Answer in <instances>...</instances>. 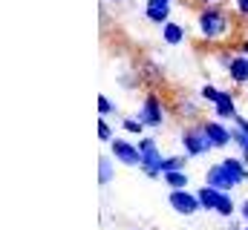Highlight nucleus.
Instances as JSON below:
<instances>
[{"mask_svg": "<svg viewBox=\"0 0 248 230\" xmlns=\"http://www.w3.org/2000/svg\"><path fill=\"white\" fill-rule=\"evenodd\" d=\"M196 32L205 41L225 43L234 35V14L219 3V6H202L196 14Z\"/></svg>", "mask_w": 248, "mask_h": 230, "instance_id": "nucleus-1", "label": "nucleus"}, {"mask_svg": "<svg viewBox=\"0 0 248 230\" xmlns=\"http://www.w3.org/2000/svg\"><path fill=\"white\" fill-rule=\"evenodd\" d=\"M182 147H185V156L187 158H199V156H208L211 150H214V144H211V138H208V132L202 129V124L196 121V124H187L185 129H182Z\"/></svg>", "mask_w": 248, "mask_h": 230, "instance_id": "nucleus-2", "label": "nucleus"}, {"mask_svg": "<svg viewBox=\"0 0 248 230\" xmlns=\"http://www.w3.org/2000/svg\"><path fill=\"white\" fill-rule=\"evenodd\" d=\"M136 118L144 124V129L162 127L165 124V104H162V98L156 92H147L144 101H141V107H139V113H136Z\"/></svg>", "mask_w": 248, "mask_h": 230, "instance_id": "nucleus-3", "label": "nucleus"}, {"mask_svg": "<svg viewBox=\"0 0 248 230\" xmlns=\"http://www.w3.org/2000/svg\"><path fill=\"white\" fill-rule=\"evenodd\" d=\"M139 150H141V167H139V170L144 172L147 178L162 175V161H165V156L159 153L156 138H139Z\"/></svg>", "mask_w": 248, "mask_h": 230, "instance_id": "nucleus-4", "label": "nucleus"}, {"mask_svg": "<svg viewBox=\"0 0 248 230\" xmlns=\"http://www.w3.org/2000/svg\"><path fill=\"white\" fill-rule=\"evenodd\" d=\"M205 184L214 187V190H219V193H231L240 181L231 175V170H228L222 161H217V164H211V167L205 170Z\"/></svg>", "mask_w": 248, "mask_h": 230, "instance_id": "nucleus-5", "label": "nucleus"}, {"mask_svg": "<svg viewBox=\"0 0 248 230\" xmlns=\"http://www.w3.org/2000/svg\"><path fill=\"white\" fill-rule=\"evenodd\" d=\"M110 156L124 167H141V150H139V144H130L127 138H116L110 144Z\"/></svg>", "mask_w": 248, "mask_h": 230, "instance_id": "nucleus-6", "label": "nucleus"}, {"mask_svg": "<svg viewBox=\"0 0 248 230\" xmlns=\"http://www.w3.org/2000/svg\"><path fill=\"white\" fill-rule=\"evenodd\" d=\"M168 204H170L173 213H179V216H193L196 210H202L199 196L190 193V190H170V193H168Z\"/></svg>", "mask_w": 248, "mask_h": 230, "instance_id": "nucleus-7", "label": "nucleus"}, {"mask_svg": "<svg viewBox=\"0 0 248 230\" xmlns=\"http://www.w3.org/2000/svg\"><path fill=\"white\" fill-rule=\"evenodd\" d=\"M170 6H173V0H144V17H147V23H153V26L170 23Z\"/></svg>", "mask_w": 248, "mask_h": 230, "instance_id": "nucleus-8", "label": "nucleus"}, {"mask_svg": "<svg viewBox=\"0 0 248 230\" xmlns=\"http://www.w3.org/2000/svg\"><path fill=\"white\" fill-rule=\"evenodd\" d=\"M202 129L208 132V138H211V144H214V150H222V147H228L234 138H231V129L222 124V121H202Z\"/></svg>", "mask_w": 248, "mask_h": 230, "instance_id": "nucleus-9", "label": "nucleus"}, {"mask_svg": "<svg viewBox=\"0 0 248 230\" xmlns=\"http://www.w3.org/2000/svg\"><path fill=\"white\" fill-rule=\"evenodd\" d=\"M214 115L217 121H237V95L231 89H222V98L214 104Z\"/></svg>", "mask_w": 248, "mask_h": 230, "instance_id": "nucleus-10", "label": "nucleus"}, {"mask_svg": "<svg viewBox=\"0 0 248 230\" xmlns=\"http://www.w3.org/2000/svg\"><path fill=\"white\" fill-rule=\"evenodd\" d=\"M228 72V78H231V84L234 86H246L248 84V55H234V60H231V66L225 69Z\"/></svg>", "mask_w": 248, "mask_h": 230, "instance_id": "nucleus-11", "label": "nucleus"}, {"mask_svg": "<svg viewBox=\"0 0 248 230\" xmlns=\"http://www.w3.org/2000/svg\"><path fill=\"white\" fill-rule=\"evenodd\" d=\"M231 138H234V144L240 147L243 161L248 164V118L237 115V121H234V127H231Z\"/></svg>", "mask_w": 248, "mask_h": 230, "instance_id": "nucleus-12", "label": "nucleus"}, {"mask_svg": "<svg viewBox=\"0 0 248 230\" xmlns=\"http://www.w3.org/2000/svg\"><path fill=\"white\" fill-rule=\"evenodd\" d=\"M162 41H165L168 46H179V43L185 41V26L176 23V20L165 23V26H162Z\"/></svg>", "mask_w": 248, "mask_h": 230, "instance_id": "nucleus-13", "label": "nucleus"}, {"mask_svg": "<svg viewBox=\"0 0 248 230\" xmlns=\"http://www.w3.org/2000/svg\"><path fill=\"white\" fill-rule=\"evenodd\" d=\"M196 196H199V204H202V210H217V201H219V190H214V187H208V184H202V187H196Z\"/></svg>", "mask_w": 248, "mask_h": 230, "instance_id": "nucleus-14", "label": "nucleus"}, {"mask_svg": "<svg viewBox=\"0 0 248 230\" xmlns=\"http://www.w3.org/2000/svg\"><path fill=\"white\" fill-rule=\"evenodd\" d=\"M113 161H116L113 156H101V158H98V184H101V187H107V184L116 178V167H113Z\"/></svg>", "mask_w": 248, "mask_h": 230, "instance_id": "nucleus-15", "label": "nucleus"}, {"mask_svg": "<svg viewBox=\"0 0 248 230\" xmlns=\"http://www.w3.org/2000/svg\"><path fill=\"white\" fill-rule=\"evenodd\" d=\"M176 110H179V115H182V118H187V121H196V118L202 115L199 104H196L193 98H187V95H182V98L176 101Z\"/></svg>", "mask_w": 248, "mask_h": 230, "instance_id": "nucleus-16", "label": "nucleus"}, {"mask_svg": "<svg viewBox=\"0 0 248 230\" xmlns=\"http://www.w3.org/2000/svg\"><path fill=\"white\" fill-rule=\"evenodd\" d=\"M185 167H187V156L185 153L165 156V161H162V175H165V172H185Z\"/></svg>", "mask_w": 248, "mask_h": 230, "instance_id": "nucleus-17", "label": "nucleus"}, {"mask_svg": "<svg viewBox=\"0 0 248 230\" xmlns=\"http://www.w3.org/2000/svg\"><path fill=\"white\" fill-rule=\"evenodd\" d=\"M162 178L170 190H187V172H165Z\"/></svg>", "mask_w": 248, "mask_h": 230, "instance_id": "nucleus-18", "label": "nucleus"}, {"mask_svg": "<svg viewBox=\"0 0 248 230\" xmlns=\"http://www.w3.org/2000/svg\"><path fill=\"white\" fill-rule=\"evenodd\" d=\"M234 210H237V204L231 201V196H228V193H222V196H219V201H217V210H214V213H219L222 219H228V216H234Z\"/></svg>", "mask_w": 248, "mask_h": 230, "instance_id": "nucleus-19", "label": "nucleus"}, {"mask_svg": "<svg viewBox=\"0 0 248 230\" xmlns=\"http://www.w3.org/2000/svg\"><path fill=\"white\" fill-rule=\"evenodd\" d=\"M199 95H202V101H208V104H217V101L222 98V89H219V86H214V84H205V86L199 89Z\"/></svg>", "mask_w": 248, "mask_h": 230, "instance_id": "nucleus-20", "label": "nucleus"}, {"mask_svg": "<svg viewBox=\"0 0 248 230\" xmlns=\"http://www.w3.org/2000/svg\"><path fill=\"white\" fill-rule=\"evenodd\" d=\"M98 141H104V144H113V141H116V138H113V127H110L104 118L98 121Z\"/></svg>", "mask_w": 248, "mask_h": 230, "instance_id": "nucleus-21", "label": "nucleus"}, {"mask_svg": "<svg viewBox=\"0 0 248 230\" xmlns=\"http://www.w3.org/2000/svg\"><path fill=\"white\" fill-rule=\"evenodd\" d=\"M98 113H101V118H107V115L116 113V107H113V101H110L107 95H98Z\"/></svg>", "mask_w": 248, "mask_h": 230, "instance_id": "nucleus-22", "label": "nucleus"}, {"mask_svg": "<svg viewBox=\"0 0 248 230\" xmlns=\"http://www.w3.org/2000/svg\"><path fill=\"white\" fill-rule=\"evenodd\" d=\"M122 127L127 129V132H136V135H139V132L144 129V124H141L139 118H124V121H122Z\"/></svg>", "mask_w": 248, "mask_h": 230, "instance_id": "nucleus-23", "label": "nucleus"}, {"mask_svg": "<svg viewBox=\"0 0 248 230\" xmlns=\"http://www.w3.org/2000/svg\"><path fill=\"white\" fill-rule=\"evenodd\" d=\"M141 75H144L147 81H150V78H153V81H159V78H162L159 66H156V63H150V60H144V72H141Z\"/></svg>", "mask_w": 248, "mask_h": 230, "instance_id": "nucleus-24", "label": "nucleus"}, {"mask_svg": "<svg viewBox=\"0 0 248 230\" xmlns=\"http://www.w3.org/2000/svg\"><path fill=\"white\" fill-rule=\"evenodd\" d=\"M119 86H127V89H136V86H139V78H136L133 72H127V75H119Z\"/></svg>", "mask_w": 248, "mask_h": 230, "instance_id": "nucleus-25", "label": "nucleus"}, {"mask_svg": "<svg viewBox=\"0 0 248 230\" xmlns=\"http://www.w3.org/2000/svg\"><path fill=\"white\" fill-rule=\"evenodd\" d=\"M234 9L240 17H248V0H234Z\"/></svg>", "mask_w": 248, "mask_h": 230, "instance_id": "nucleus-26", "label": "nucleus"}, {"mask_svg": "<svg viewBox=\"0 0 248 230\" xmlns=\"http://www.w3.org/2000/svg\"><path fill=\"white\" fill-rule=\"evenodd\" d=\"M240 55H248V38L240 41Z\"/></svg>", "mask_w": 248, "mask_h": 230, "instance_id": "nucleus-27", "label": "nucleus"}, {"mask_svg": "<svg viewBox=\"0 0 248 230\" xmlns=\"http://www.w3.org/2000/svg\"><path fill=\"white\" fill-rule=\"evenodd\" d=\"M240 210H243V219H246V225H248V199L240 204Z\"/></svg>", "mask_w": 248, "mask_h": 230, "instance_id": "nucleus-28", "label": "nucleus"}, {"mask_svg": "<svg viewBox=\"0 0 248 230\" xmlns=\"http://www.w3.org/2000/svg\"><path fill=\"white\" fill-rule=\"evenodd\" d=\"M199 3H202V6H219L222 0H199Z\"/></svg>", "mask_w": 248, "mask_h": 230, "instance_id": "nucleus-29", "label": "nucleus"}, {"mask_svg": "<svg viewBox=\"0 0 248 230\" xmlns=\"http://www.w3.org/2000/svg\"><path fill=\"white\" fill-rule=\"evenodd\" d=\"M231 230H248V225H234Z\"/></svg>", "mask_w": 248, "mask_h": 230, "instance_id": "nucleus-30", "label": "nucleus"}, {"mask_svg": "<svg viewBox=\"0 0 248 230\" xmlns=\"http://www.w3.org/2000/svg\"><path fill=\"white\" fill-rule=\"evenodd\" d=\"M113 3H122V0H113Z\"/></svg>", "mask_w": 248, "mask_h": 230, "instance_id": "nucleus-31", "label": "nucleus"}]
</instances>
